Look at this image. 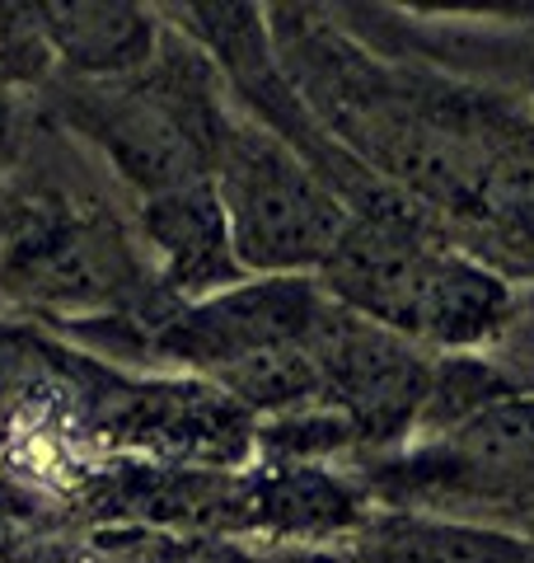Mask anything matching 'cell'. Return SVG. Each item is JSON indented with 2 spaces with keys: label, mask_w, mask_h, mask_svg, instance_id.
I'll list each match as a JSON object with an SVG mask.
<instances>
[{
  "label": "cell",
  "mask_w": 534,
  "mask_h": 563,
  "mask_svg": "<svg viewBox=\"0 0 534 563\" xmlns=\"http://www.w3.org/2000/svg\"><path fill=\"white\" fill-rule=\"evenodd\" d=\"M33 29H38L52 66L66 70V80H127L146 70L169 38L155 10L122 5V0L33 5Z\"/></svg>",
  "instance_id": "9"
},
{
  "label": "cell",
  "mask_w": 534,
  "mask_h": 563,
  "mask_svg": "<svg viewBox=\"0 0 534 563\" xmlns=\"http://www.w3.org/2000/svg\"><path fill=\"white\" fill-rule=\"evenodd\" d=\"M389 512L478 521L534 512V399L511 390L432 437H413L394 461L370 465Z\"/></svg>",
  "instance_id": "5"
},
{
  "label": "cell",
  "mask_w": 534,
  "mask_h": 563,
  "mask_svg": "<svg viewBox=\"0 0 534 563\" xmlns=\"http://www.w3.org/2000/svg\"><path fill=\"white\" fill-rule=\"evenodd\" d=\"M0 563H33V540L24 531L20 493L0 479Z\"/></svg>",
  "instance_id": "14"
},
{
  "label": "cell",
  "mask_w": 534,
  "mask_h": 563,
  "mask_svg": "<svg viewBox=\"0 0 534 563\" xmlns=\"http://www.w3.org/2000/svg\"><path fill=\"white\" fill-rule=\"evenodd\" d=\"M57 357L62 352L43 343L29 324L0 320V422H14L29 399L57 385Z\"/></svg>",
  "instance_id": "11"
},
{
  "label": "cell",
  "mask_w": 534,
  "mask_h": 563,
  "mask_svg": "<svg viewBox=\"0 0 534 563\" xmlns=\"http://www.w3.org/2000/svg\"><path fill=\"white\" fill-rule=\"evenodd\" d=\"M211 188L244 277H319L352 221L305 155L240 113L221 136Z\"/></svg>",
  "instance_id": "4"
},
{
  "label": "cell",
  "mask_w": 534,
  "mask_h": 563,
  "mask_svg": "<svg viewBox=\"0 0 534 563\" xmlns=\"http://www.w3.org/2000/svg\"><path fill=\"white\" fill-rule=\"evenodd\" d=\"M132 231L141 254H146L155 287L169 301H202V296L248 282L235 263V250H230L225 211L211 184L141 198L132 207Z\"/></svg>",
  "instance_id": "8"
},
{
  "label": "cell",
  "mask_w": 534,
  "mask_h": 563,
  "mask_svg": "<svg viewBox=\"0 0 534 563\" xmlns=\"http://www.w3.org/2000/svg\"><path fill=\"white\" fill-rule=\"evenodd\" d=\"M319 404L352 432L356 451L408 446L418 432L436 357L324 296L310 329Z\"/></svg>",
  "instance_id": "6"
},
{
  "label": "cell",
  "mask_w": 534,
  "mask_h": 563,
  "mask_svg": "<svg viewBox=\"0 0 534 563\" xmlns=\"http://www.w3.org/2000/svg\"><path fill=\"white\" fill-rule=\"evenodd\" d=\"M356 563H534V540L502 526L385 512L356 526Z\"/></svg>",
  "instance_id": "10"
},
{
  "label": "cell",
  "mask_w": 534,
  "mask_h": 563,
  "mask_svg": "<svg viewBox=\"0 0 534 563\" xmlns=\"http://www.w3.org/2000/svg\"><path fill=\"white\" fill-rule=\"evenodd\" d=\"M151 563H356L352 550H337V544H258V550H244V544H159Z\"/></svg>",
  "instance_id": "12"
},
{
  "label": "cell",
  "mask_w": 534,
  "mask_h": 563,
  "mask_svg": "<svg viewBox=\"0 0 534 563\" xmlns=\"http://www.w3.org/2000/svg\"><path fill=\"white\" fill-rule=\"evenodd\" d=\"M0 301L70 333L146 320L169 296L155 287L132 221L43 188L0 198Z\"/></svg>",
  "instance_id": "2"
},
{
  "label": "cell",
  "mask_w": 534,
  "mask_h": 563,
  "mask_svg": "<svg viewBox=\"0 0 534 563\" xmlns=\"http://www.w3.org/2000/svg\"><path fill=\"white\" fill-rule=\"evenodd\" d=\"M62 118L141 198L211 184L230 128L225 95L202 47L169 38L127 80H62Z\"/></svg>",
  "instance_id": "3"
},
{
  "label": "cell",
  "mask_w": 534,
  "mask_h": 563,
  "mask_svg": "<svg viewBox=\"0 0 534 563\" xmlns=\"http://www.w3.org/2000/svg\"><path fill=\"white\" fill-rule=\"evenodd\" d=\"M94 422L122 446L165 465H202L207 474L248 461L258 442V418L198 376L118 385Z\"/></svg>",
  "instance_id": "7"
},
{
  "label": "cell",
  "mask_w": 534,
  "mask_h": 563,
  "mask_svg": "<svg viewBox=\"0 0 534 563\" xmlns=\"http://www.w3.org/2000/svg\"><path fill=\"white\" fill-rule=\"evenodd\" d=\"M314 282L337 306L385 324L432 357H469L511 324L515 310L511 282L445 240L436 221L408 202L352 211Z\"/></svg>",
  "instance_id": "1"
},
{
  "label": "cell",
  "mask_w": 534,
  "mask_h": 563,
  "mask_svg": "<svg viewBox=\"0 0 534 563\" xmlns=\"http://www.w3.org/2000/svg\"><path fill=\"white\" fill-rule=\"evenodd\" d=\"M29 151V109H24V90L5 76L0 66V179L20 169Z\"/></svg>",
  "instance_id": "13"
}]
</instances>
